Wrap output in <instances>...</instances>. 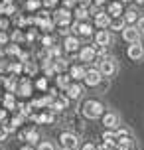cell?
<instances>
[{
    "mask_svg": "<svg viewBox=\"0 0 144 150\" xmlns=\"http://www.w3.org/2000/svg\"><path fill=\"white\" fill-rule=\"evenodd\" d=\"M26 6H28V10H36V8L40 6V2H38V0H28Z\"/></svg>",
    "mask_w": 144,
    "mask_h": 150,
    "instance_id": "8d00e7d4",
    "label": "cell"
},
{
    "mask_svg": "<svg viewBox=\"0 0 144 150\" xmlns=\"http://www.w3.org/2000/svg\"><path fill=\"white\" fill-rule=\"evenodd\" d=\"M109 16H113V18H119L122 14V4L121 2H113V4H109Z\"/></svg>",
    "mask_w": 144,
    "mask_h": 150,
    "instance_id": "2e32d148",
    "label": "cell"
},
{
    "mask_svg": "<svg viewBox=\"0 0 144 150\" xmlns=\"http://www.w3.org/2000/svg\"><path fill=\"white\" fill-rule=\"evenodd\" d=\"M138 38H140V32H138L136 26H124V30H122V40H124V42L136 44Z\"/></svg>",
    "mask_w": 144,
    "mask_h": 150,
    "instance_id": "277c9868",
    "label": "cell"
},
{
    "mask_svg": "<svg viewBox=\"0 0 144 150\" xmlns=\"http://www.w3.org/2000/svg\"><path fill=\"white\" fill-rule=\"evenodd\" d=\"M91 2H93V0H79V6H81V8H89V6H91Z\"/></svg>",
    "mask_w": 144,
    "mask_h": 150,
    "instance_id": "b9f144b4",
    "label": "cell"
},
{
    "mask_svg": "<svg viewBox=\"0 0 144 150\" xmlns=\"http://www.w3.org/2000/svg\"><path fill=\"white\" fill-rule=\"evenodd\" d=\"M38 150H55V146H53L52 142L44 140V142H38Z\"/></svg>",
    "mask_w": 144,
    "mask_h": 150,
    "instance_id": "4dcf8cb0",
    "label": "cell"
},
{
    "mask_svg": "<svg viewBox=\"0 0 144 150\" xmlns=\"http://www.w3.org/2000/svg\"><path fill=\"white\" fill-rule=\"evenodd\" d=\"M53 20H55V24H57V26L65 28V26L71 22V12H69L67 8H61V10H57V12H55V18H53Z\"/></svg>",
    "mask_w": 144,
    "mask_h": 150,
    "instance_id": "8992f818",
    "label": "cell"
},
{
    "mask_svg": "<svg viewBox=\"0 0 144 150\" xmlns=\"http://www.w3.org/2000/svg\"><path fill=\"white\" fill-rule=\"evenodd\" d=\"M83 150H97V146L89 142V144H85V146H83Z\"/></svg>",
    "mask_w": 144,
    "mask_h": 150,
    "instance_id": "ee69618b",
    "label": "cell"
},
{
    "mask_svg": "<svg viewBox=\"0 0 144 150\" xmlns=\"http://www.w3.org/2000/svg\"><path fill=\"white\" fill-rule=\"evenodd\" d=\"M65 50H67L69 53H73V52H77V47H79V42H77V38L75 36H67L65 38Z\"/></svg>",
    "mask_w": 144,
    "mask_h": 150,
    "instance_id": "9a60e30c",
    "label": "cell"
},
{
    "mask_svg": "<svg viewBox=\"0 0 144 150\" xmlns=\"http://www.w3.org/2000/svg\"><path fill=\"white\" fill-rule=\"evenodd\" d=\"M81 112H83L85 119H99V117H103L105 115V107L101 105L99 101H95V99H89V101H85L83 103V109H81Z\"/></svg>",
    "mask_w": 144,
    "mask_h": 150,
    "instance_id": "6da1fadb",
    "label": "cell"
},
{
    "mask_svg": "<svg viewBox=\"0 0 144 150\" xmlns=\"http://www.w3.org/2000/svg\"><path fill=\"white\" fill-rule=\"evenodd\" d=\"M136 2H138V4H142V2H144V0H136Z\"/></svg>",
    "mask_w": 144,
    "mask_h": 150,
    "instance_id": "f5cc1de1",
    "label": "cell"
},
{
    "mask_svg": "<svg viewBox=\"0 0 144 150\" xmlns=\"http://www.w3.org/2000/svg\"><path fill=\"white\" fill-rule=\"evenodd\" d=\"M67 105H69V101H67V99H59V101L52 103V111L59 112V111H63V109H67Z\"/></svg>",
    "mask_w": 144,
    "mask_h": 150,
    "instance_id": "d6986e66",
    "label": "cell"
},
{
    "mask_svg": "<svg viewBox=\"0 0 144 150\" xmlns=\"http://www.w3.org/2000/svg\"><path fill=\"white\" fill-rule=\"evenodd\" d=\"M6 136H8V130L4 125H0V140H6Z\"/></svg>",
    "mask_w": 144,
    "mask_h": 150,
    "instance_id": "74e56055",
    "label": "cell"
},
{
    "mask_svg": "<svg viewBox=\"0 0 144 150\" xmlns=\"http://www.w3.org/2000/svg\"><path fill=\"white\" fill-rule=\"evenodd\" d=\"M20 150H34L32 146H24V148H20Z\"/></svg>",
    "mask_w": 144,
    "mask_h": 150,
    "instance_id": "816d5d0a",
    "label": "cell"
},
{
    "mask_svg": "<svg viewBox=\"0 0 144 150\" xmlns=\"http://www.w3.org/2000/svg\"><path fill=\"white\" fill-rule=\"evenodd\" d=\"M26 71H28L30 75H34L36 73V65H34V63H28V65H26Z\"/></svg>",
    "mask_w": 144,
    "mask_h": 150,
    "instance_id": "60d3db41",
    "label": "cell"
},
{
    "mask_svg": "<svg viewBox=\"0 0 144 150\" xmlns=\"http://www.w3.org/2000/svg\"><path fill=\"white\" fill-rule=\"evenodd\" d=\"M36 22L40 24V26H42V30H46V32H49L53 28V20H49V18H38V20H36Z\"/></svg>",
    "mask_w": 144,
    "mask_h": 150,
    "instance_id": "ffe728a7",
    "label": "cell"
},
{
    "mask_svg": "<svg viewBox=\"0 0 144 150\" xmlns=\"http://www.w3.org/2000/svg\"><path fill=\"white\" fill-rule=\"evenodd\" d=\"M8 69H10V71H14V73H20V71H22V65H20V63H10Z\"/></svg>",
    "mask_w": 144,
    "mask_h": 150,
    "instance_id": "e575fe53",
    "label": "cell"
},
{
    "mask_svg": "<svg viewBox=\"0 0 144 150\" xmlns=\"http://www.w3.org/2000/svg\"><path fill=\"white\" fill-rule=\"evenodd\" d=\"M16 105V101H14V93H8L6 97H4V107L6 109H14Z\"/></svg>",
    "mask_w": 144,
    "mask_h": 150,
    "instance_id": "83f0119b",
    "label": "cell"
},
{
    "mask_svg": "<svg viewBox=\"0 0 144 150\" xmlns=\"http://www.w3.org/2000/svg\"><path fill=\"white\" fill-rule=\"evenodd\" d=\"M59 140H61V148H67V150L79 148V138L73 132H61Z\"/></svg>",
    "mask_w": 144,
    "mask_h": 150,
    "instance_id": "7a4b0ae2",
    "label": "cell"
},
{
    "mask_svg": "<svg viewBox=\"0 0 144 150\" xmlns=\"http://www.w3.org/2000/svg\"><path fill=\"white\" fill-rule=\"evenodd\" d=\"M81 95H83V87H81L79 83H73V85L67 87V97L69 99H79Z\"/></svg>",
    "mask_w": 144,
    "mask_h": 150,
    "instance_id": "8fae6325",
    "label": "cell"
},
{
    "mask_svg": "<svg viewBox=\"0 0 144 150\" xmlns=\"http://www.w3.org/2000/svg\"><path fill=\"white\" fill-rule=\"evenodd\" d=\"M53 69L61 75V71H65V69H67V61L61 59V57H59V59H55V61H53Z\"/></svg>",
    "mask_w": 144,
    "mask_h": 150,
    "instance_id": "603a6c76",
    "label": "cell"
},
{
    "mask_svg": "<svg viewBox=\"0 0 144 150\" xmlns=\"http://www.w3.org/2000/svg\"><path fill=\"white\" fill-rule=\"evenodd\" d=\"M18 93H20L22 97H28V95L32 93V83L28 81V79H24L22 85H20V89H18Z\"/></svg>",
    "mask_w": 144,
    "mask_h": 150,
    "instance_id": "ac0fdd59",
    "label": "cell"
},
{
    "mask_svg": "<svg viewBox=\"0 0 144 150\" xmlns=\"http://www.w3.org/2000/svg\"><path fill=\"white\" fill-rule=\"evenodd\" d=\"M75 6V0H65V8H71Z\"/></svg>",
    "mask_w": 144,
    "mask_h": 150,
    "instance_id": "7dc6e473",
    "label": "cell"
},
{
    "mask_svg": "<svg viewBox=\"0 0 144 150\" xmlns=\"http://www.w3.org/2000/svg\"><path fill=\"white\" fill-rule=\"evenodd\" d=\"M95 55H97L95 45H87V47H83V50H81V53H79L81 61H93V57H95Z\"/></svg>",
    "mask_w": 144,
    "mask_h": 150,
    "instance_id": "30bf717a",
    "label": "cell"
},
{
    "mask_svg": "<svg viewBox=\"0 0 144 150\" xmlns=\"http://www.w3.org/2000/svg\"><path fill=\"white\" fill-rule=\"evenodd\" d=\"M136 28H138V32H144V16H142V18H138Z\"/></svg>",
    "mask_w": 144,
    "mask_h": 150,
    "instance_id": "ab89813d",
    "label": "cell"
},
{
    "mask_svg": "<svg viewBox=\"0 0 144 150\" xmlns=\"http://www.w3.org/2000/svg\"><path fill=\"white\" fill-rule=\"evenodd\" d=\"M124 22H126V26H132V24H134V22H138L136 10H128V12L124 14Z\"/></svg>",
    "mask_w": 144,
    "mask_h": 150,
    "instance_id": "44dd1931",
    "label": "cell"
},
{
    "mask_svg": "<svg viewBox=\"0 0 144 150\" xmlns=\"http://www.w3.org/2000/svg\"><path fill=\"white\" fill-rule=\"evenodd\" d=\"M42 45H44V47H52V45H53V40L49 36H44V38H42Z\"/></svg>",
    "mask_w": 144,
    "mask_h": 150,
    "instance_id": "d6a6232c",
    "label": "cell"
},
{
    "mask_svg": "<svg viewBox=\"0 0 144 150\" xmlns=\"http://www.w3.org/2000/svg\"><path fill=\"white\" fill-rule=\"evenodd\" d=\"M99 71L103 77H111V75L116 71V65H114V59L113 57H105V59L99 61Z\"/></svg>",
    "mask_w": 144,
    "mask_h": 150,
    "instance_id": "3957f363",
    "label": "cell"
},
{
    "mask_svg": "<svg viewBox=\"0 0 144 150\" xmlns=\"http://www.w3.org/2000/svg\"><path fill=\"white\" fill-rule=\"evenodd\" d=\"M75 16H77V20H85V18L89 16V10L79 6V8H75Z\"/></svg>",
    "mask_w": 144,
    "mask_h": 150,
    "instance_id": "f1b7e54d",
    "label": "cell"
},
{
    "mask_svg": "<svg viewBox=\"0 0 144 150\" xmlns=\"http://www.w3.org/2000/svg\"><path fill=\"white\" fill-rule=\"evenodd\" d=\"M6 53H10V55H20V47H18V45H8L6 47Z\"/></svg>",
    "mask_w": 144,
    "mask_h": 150,
    "instance_id": "1f68e13d",
    "label": "cell"
},
{
    "mask_svg": "<svg viewBox=\"0 0 144 150\" xmlns=\"http://www.w3.org/2000/svg\"><path fill=\"white\" fill-rule=\"evenodd\" d=\"M124 26H126V24H124V20H122V18H114V20H111V26H109V28H111V30H124Z\"/></svg>",
    "mask_w": 144,
    "mask_h": 150,
    "instance_id": "7402d4cb",
    "label": "cell"
},
{
    "mask_svg": "<svg viewBox=\"0 0 144 150\" xmlns=\"http://www.w3.org/2000/svg\"><path fill=\"white\" fill-rule=\"evenodd\" d=\"M34 38H36V34H34V32H30V34H28V36H26V40H28V42H32V40H34Z\"/></svg>",
    "mask_w": 144,
    "mask_h": 150,
    "instance_id": "c3c4849f",
    "label": "cell"
},
{
    "mask_svg": "<svg viewBox=\"0 0 144 150\" xmlns=\"http://www.w3.org/2000/svg\"><path fill=\"white\" fill-rule=\"evenodd\" d=\"M4 119H6V111H0V125H4Z\"/></svg>",
    "mask_w": 144,
    "mask_h": 150,
    "instance_id": "bcb514c9",
    "label": "cell"
},
{
    "mask_svg": "<svg viewBox=\"0 0 144 150\" xmlns=\"http://www.w3.org/2000/svg\"><path fill=\"white\" fill-rule=\"evenodd\" d=\"M77 34H81V36H91V34H93V28L89 26V24H79Z\"/></svg>",
    "mask_w": 144,
    "mask_h": 150,
    "instance_id": "d4e9b609",
    "label": "cell"
},
{
    "mask_svg": "<svg viewBox=\"0 0 144 150\" xmlns=\"http://www.w3.org/2000/svg\"><path fill=\"white\" fill-rule=\"evenodd\" d=\"M61 150H67V148H61Z\"/></svg>",
    "mask_w": 144,
    "mask_h": 150,
    "instance_id": "11a10c76",
    "label": "cell"
},
{
    "mask_svg": "<svg viewBox=\"0 0 144 150\" xmlns=\"http://www.w3.org/2000/svg\"><path fill=\"white\" fill-rule=\"evenodd\" d=\"M26 138L30 140V144H36L40 140V134H38V130H30V132H26Z\"/></svg>",
    "mask_w": 144,
    "mask_h": 150,
    "instance_id": "f546056e",
    "label": "cell"
},
{
    "mask_svg": "<svg viewBox=\"0 0 144 150\" xmlns=\"http://www.w3.org/2000/svg\"><path fill=\"white\" fill-rule=\"evenodd\" d=\"M34 120H36V122H47V125H52L53 115H46V112H44V115H40V117H34Z\"/></svg>",
    "mask_w": 144,
    "mask_h": 150,
    "instance_id": "4316f807",
    "label": "cell"
},
{
    "mask_svg": "<svg viewBox=\"0 0 144 150\" xmlns=\"http://www.w3.org/2000/svg\"><path fill=\"white\" fill-rule=\"evenodd\" d=\"M121 2H126V0H121Z\"/></svg>",
    "mask_w": 144,
    "mask_h": 150,
    "instance_id": "db71d44e",
    "label": "cell"
},
{
    "mask_svg": "<svg viewBox=\"0 0 144 150\" xmlns=\"http://www.w3.org/2000/svg\"><path fill=\"white\" fill-rule=\"evenodd\" d=\"M44 4H46V6H55L57 0H44Z\"/></svg>",
    "mask_w": 144,
    "mask_h": 150,
    "instance_id": "f6af8a7d",
    "label": "cell"
},
{
    "mask_svg": "<svg viewBox=\"0 0 144 150\" xmlns=\"http://www.w3.org/2000/svg\"><path fill=\"white\" fill-rule=\"evenodd\" d=\"M38 89H42V91L47 89V77H42V79L38 81Z\"/></svg>",
    "mask_w": 144,
    "mask_h": 150,
    "instance_id": "836d02e7",
    "label": "cell"
},
{
    "mask_svg": "<svg viewBox=\"0 0 144 150\" xmlns=\"http://www.w3.org/2000/svg\"><path fill=\"white\" fill-rule=\"evenodd\" d=\"M103 140H105V146H114L116 144V132H113V130L103 132Z\"/></svg>",
    "mask_w": 144,
    "mask_h": 150,
    "instance_id": "e0dca14e",
    "label": "cell"
},
{
    "mask_svg": "<svg viewBox=\"0 0 144 150\" xmlns=\"http://www.w3.org/2000/svg\"><path fill=\"white\" fill-rule=\"evenodd\" d=\"M6 26H8V22H6V20H0V30H4Z\"/></svg>",
    "mask_w": 144,
    "mask_h": 150,
    "instance_id": "681fc988",
    "label": "cell"
},
{
    "mask_svg": "<svg viewBox=\"0 0 144 150\" xmlns=\"http://www.w3.org/2000/svg\"><path fill=\"white\" fill-rule=\"evenodd\" d=\"M85 83H87V85H89V87H97L99 83L103 81V75H101V71H99V69H87V75H85V79H83Z\"/></svg>",
    "mask_w": 144,
    "mask_h": 150,
    "instance_id": "5b68a950",
    "label": "cell"
},
{
    "mask_svg": "<svg viewBox=\"0 0 144 150\" xmlns=\"http://www.w3.org/2000/svg\"><path fill=\"white\" fill-rule=\"evenodd\" d=\"M69 85H71V83H69V77H67V75H63V73H61L59 77H57V87H61V89H65V91H67V87H69Z\"/></svg>",
    "mask_w": 144,
    "mask_h": 150,
    "instance_id": "cb8c5ba5",
    "label": "cell"
},
{
    "mask_svg": "<svg viewBox=\"0 0 144 150\" xmlns=\"http://www.w3.org/2000/svg\"><path fill=\"white\" fill-rule=\"evenodd\" d=\"M130 146H132L130 136H119V138H116V144H114L116 150H130Z\"/></svg>",
    "mask_w": 144,
    "mask_h": 150,
    "instance_id": "7c38bea8",
    "label": "cell"
},
{
    "mask_svg": "<svg viewBox=\"0 0 144 150\" xmlns=\"http://www.w3.org/2000/svg\"><path fill=\"white\" fill-rule=\"evenodd\" d=\"M12 42H16V44L22 42V32L20 30H14V34H12Z\"/></svg>",
    "mask_w": 144,
    "mask_h": 150,
    "instance_id": "d590c367",
    "label": "cell"
},
{
    "mask_svg": "<svg viewBox=\"0 0 144 150\" xmlns=\"http://www.w3.org/2000/svg\"><path fill=\"white\" fill-rule=\"evenodd\" d=\"M0 10H2L4 14H10V12H14V6H12V4H6V6H2Z\"/></svg>",
    "mask_w": 144,
    "mask_h": 150,
    "instance_id": "f35d334b",
    "label": "cell"
},
{
    "mask_svg": "<svg viewBox=\"0 0 144 150\" xmlns=\"http://www.w3.org/2000/svg\"><path fill=\"white\" fill-rule=\"evenodd\" d=\"M95 24H97L99 28H109L111 26V16L107 14V12H101L99 16H95Z\"/></svg>",
    "mask_w": 144,
    "mask_h": 150,
    "instance_id": "4fadbf2b",
    "label": "cell"
},
{
    "mask_svg": "<svg viewBox=\"0 0 144 150\" xmlns=\"http://www.w3.org/2000/svg\"><path fill=\"white\" fill-rule=\"evenodd\" d=\"M6 42H8V36L4 34V32H0V45H4Z\"/></svg>",
    "mask_w": 144,
    "mask_h": 150,
    "instance_id": "7bdbcfd3",
    "label": "cell"
},
{
    "mask_svg": "<svg viewBox=\"0 0 144 150\" xmlns=\"http://www.w3.org/2000/svg\"><path fill=\"white\" fill-rule=\"evenodd\" d=\"M85 75H87V69L85 67H81V65H73V67H71V77H73L75 81L85 79Z\"/></svg>",
    "mask_w": 144,
    "mask_h": 150,
    "instance_id": "5bb4252c",
    "label": "cell"
},
{
    "mask_svg": "<svg viewBox=\"0 0 144 150\" xmlns=\"http://www.w3.org/2000/svg\"><path fill=\"white\" fill-rule=\"evenodd\" d=\"M111 42H113V36H111L107 30L97 32V36H95V44H97V45H101V47H107Z\"/></svg>",
    "mask_w": 144,
    "mask_h": 150,
    "instance_id": "9c48e42d",
    "label": "cell"
},
{
    "mask_svg": "<svg viewBox=\"0 0 144 150\" xmlns=\"http://www.w3.org/2000/svg\"><path fill=\"white\" fill-rule=\"evenodd\" d=\"M103 125L107 127V130H113L119 127V115L116 112H107L103 115Z\"/></svg>",
    "mask_w": 144,
    "mask_h": 150,
    "instance_id": "52a82bcc",
    "label": "cell"
},
{
    "mask_svg": "<svg viewBox=\"0 0 144 150\" xmlns=\"http://www.w3.org/2000/svg\"><path fill=\"white\" fill-rule=\"evenodd\" d=\"M4 83H6V87H8V93H16V89H18V83H16L14 77H8Z\"/></svg>",
    "mask_w": 144,
    "mask_h": 150,
    "instance_id": "484cf974",
    "label": "cell"
},
{
    "mask_svg": "<svg viewBox=\"0 0 144 150\" xmlns=\"http://www.w3.org/2000/svg\"><path fill=\"white\" fill-rule=\"evenodd\" d=\"M142 47H144V42H142Z\"/></svg>",
    "mask_w": 144,
    "mask_h": 150,
    "instance_id": "9f6ffc18",
    "label": "cell"
},
{
    "mask_svg": "<svg viewBox=\"0 0 144 150\" xmlns=\"http://www.w3.org/2000/svg\"><path fill=\"white\" fill-rule=\"evenodd\" d=\"M103 2H105V0H93V4H95V6H101Z\"/></svg>",
    "mask_w": 144,
    "mask_h": 150,
    "instance_id": "f907efd6",
    "label": "cell"
},
{
    "mask_svg": "<svg viewBox=\"0 0 144 150\" xmlns=\"http://www.w3.org/2000/svg\"><path fill=\"white\" fill-rule=\"evenodd\" d=\"M126 53H128L130 59H134V61H142L144 59V47H142V45H138V44H132Z\"/></svg>",
    "mask_w": 144,
    "mask_h": 150,
    "instance_id": "ba28073f",
    "label": "cell"
}]
</instances>
